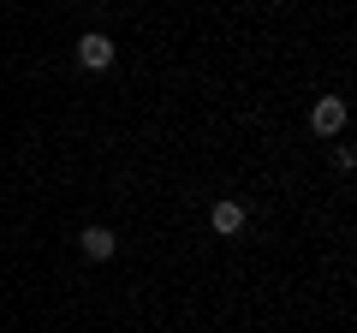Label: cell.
<instances>
[{"label": "cell", "mask_w": 357, "mask_h": 333, "mask_svg": "<svg viewBox=\"0 0 357 333\" xmlns=\"http://www.w3.org/2000/svg\"><path fill=\"white\" fill-rule=\"evenodd\" d=\"M77 65H84V72H107V65H114V36L84 30V36H77Z\"/></svg>", "instance_id": "obj_1"}, {"label": "cell", "mask_w": 357, "mask_h": 333, "mask_svg": "<svg viewBox=\"0 0 357 333\" xmlns=\"http://www.w3.org/2000/svg\"><path fill=\"white\" fill-rule=\"evenodd\" d=\"M208 226H215L220 238H238V232H244V203H232V196H220V203L208 208Z\"/></svg>", "instance_id": "obj_3"}, {"label": "cell", "mask_w": 357, "mask_h": 333, "mask_svg": "<svg viewBox=\"0 0 357 333\" xmlns=\"http://www.w3.org/2000/svg\"><path fill=\"white\" fill-rule=\"evenodd\" d=\"M77 250H84L89 262H107V256H114V232H107V226H84V238H77Z\"/></svg>", "instance_id": "obj_4"}, {"label": "cell", "mask_w": 357, "mask_h": 333, "mask_svg": "<svg viewBox=\"0 0 357 333\" xmlns=\"http://www.w3.org/2000/svg\"><path fill=\"white\" fill-rule=\"evenodd\" d=\"M340 125H345V102L340 95H321V102L310 107V131H316V137H333Z\"/></svg>", "instance_id": "obj_2"}]
</instances>
